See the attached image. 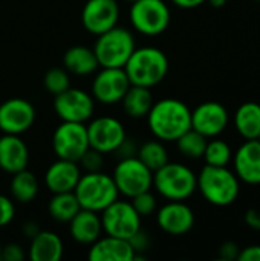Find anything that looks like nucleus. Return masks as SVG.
<instances>
[{
    "label": "nucleus",
    "instance_id": "obj_1",
    "mask_svg": "<svg viewBox=\"0 0 260 261\" xmlns=\"http://www.w3.org/2000/svg\"><path fill=\"white\" fill-rule=\"evenodd\" d=\"M147 122L156 139L172 142L192 128V110L179 99H159L150 107Z\"/></svg>",
    "mask_w": 260,
    "mask_h": 261
},
{
    "label": "nucleus",
    "instance_id": "obj_2",
    "mask_svg": "<svg viewBox=\"0 0 260 261\" xmlns=\"http://www.w3.org/2000/svg\"><path fill=\"white\" fill-rule=\"evenodd\" d=\"M123 69L132 86L150 89L166 78L169 72V60L158 47H135Z\"/></svg>",
    "mask_w": 260,
    "mask_h": 261
},
{
    "label": "nucleus",
    "instance_id": "obj_3",
    "mask_svg": "<svg viewBox=\"0 0 260 261\" xmlns=\"http://www.w3.org/2000/svg\"><path fill=\"white\" fill-rule=\"evenodd\" d=\"M234 171L227 167L205 165L198 176V190L215 206H228L236 202L241 185Z\"/></svg>",
    "mask_w": 260,
    "mask_h": 261
},
{
    "label": "nucleus",
    "instance_id": "obj_4",
    "mask_svg": "<svg viewBox=\"0 0 260 261\" xmlns=\"http://www.w3.org/2000/svg\"><path fill=\"white\" fill-rule=\"evenodd\" d=\"M74 193L83 210L95 213H101L120 196L112 176L101 171L81 174Z\"/></svg>",
    "mask_w": 260,
    "mask_h": 261
},
{
    "label": "nucleus",
    "instance_id": "obj_5",
    "mask_svg": "<svg viewBox=\"0 0 260 261\" xmlns=\"http://www.w3.org/2000/svg\"><path fill=\"white\" fill-rule=\"evenodd\" d=\"M152 185L167 200H187L198 190V176L182 164L167 162L153 173Z\"/></svg>",
    "mask_w": 260,
    "mask_h": 261
},
{
    "label": "nucleus",
    "instance_id": "obj_6",
    "mask_svg": "<svg viewBox=\"0 0 260 261\" xmlns=\"http://www.w3.org/2000/svg\"><path fill=\"white\" fill-rule=\"evenodd\" d=\"M135 47L132 32L126 28L113 26L98 35L93 52L101 67H124Z\"/></svg>",
    "mask_w": 260,
    "mask_h": 261
},
{
    "label": "nucleus",
    "instance_id": "obj_7",
    "mask_svg": "<svg viewBox=\"0 0 260 261\" xmlns=\"http://www.w3.org/2000/svg\"><path fill=\"white\" fill-rule=\"evenodd\" d=\"M129 18L139 34L156 37L170 24V8L164 0H136L132 3Z\"/></svg>",
    "mask_w": 260,
    "mask_h": 261
},
{
    "label": "nucleus",
    "instance_id": "obj_8",
    "mask_svg": "<svg viewBox=\"0 0 260 261\" xmlns=\"http://www.w3.org/2000/svg\"><path fill=\"white\" fill-rule=\"evenodd\" d=\"M118 193L126 197H133L152 188L153 171L149 170L136 156L121 158L112 176Z\"/></svg>",
    "mask_w": 260,
    "mask_h": 261
},
{
    "label": "nucleus",
    "instance_id": "obj_9",
    "mask_svg": "<svg viewBox=\"0 0 260 261\" xmlns=\"http://www.w3.org/2000/svg\"><path fill=\"white\" fill-rule=\"evenodd\" d=\"M100 214L103 231L107 236L129 240L141 229V216L135 211L130 202L116 199Z\"/></svg>",
    "mask_w": 260,
    "mask_h": 261
},
{
    "label": "nucleus",
    "instance_id": "obj_10",
    "mask_svg": "<svg viewBox=\"0 0 260 261\" xmlns=\"http://www.w3.org/2000/svg\"><path fill=\"white\" fill-rule=\"evenodd\" d=\"M52 148L58 159L78 162L83 153L89 148L86 125L81 122L63 121L54 132Z\"/></svg>",
    "mask_w": 260,
    "mask_h": 261
},
{
    "label": "nucleus",
    "instance_id": "obj_11",
    "mask_svg": "<svg viewBox=\"0 0 260 261\" xmlns=\"http://www.w3.org/2000/svg\"><path fill=\"white\" fill-rule=\"evenodd\" d=\"M54 110L61 121L66 122H87L95 110L93 98L75 87H69L64 92L55 95L54 99Z\"/></svg>",
    "mask_w": 260,
    "mask_h": 261
},
{
    "label": "nucleus",
    "instance_id": "obj_12",
    "mask_svg": "<svg viewBox=\"0 0 260 261\" xmlns=\"http://www.w3.org/2000/svg\"><path fill=\"white\" fill-rule=\"evenodd\" d=\"M86 128L89 147L103 154L116 151L127 139L124 125L121 124V121L112 116H100L97 119H92L89 125H86Z\"/></svg>",
    "mask_w": 260,
    "mask_h": 261
},
{
    "label": "nucleus",
    "instance_id": "obj_13",
    "mask_svg": "<svg viewBox=\"0 0 260 261\" xmlns=\"http://www.w3.org/2000/svg\"><path fill=\"white\" fill-rule=\"evenodd\" d=\"M130 81L123 67H101L92 83L93 98L106 106L121 102L130 87Z\"/></svg>",
    "mask_w": 260,
    "mask_h": 261
},
{
    "label": "nucleus",
    "instance_id": "obj_14",
    "mask_svg": "<svg viewBox=\"0 0 260 261\" xmlns=\"http://www.w3.org/2000/svg\"><path fill=\"white\" fill-rule=\"evenodd\" d=\"M35 121V109L25 98H11L0 104V132L5 135H21Z\"/></svg>",
    "mask_w": 260,
    "mask_h": 261
},
{
    "label": "nucleus",
    "instance_id": "obj_15",
    "mask_svg": "<svg viewBox=\"0 0 260 261\" xmlns=\"http://www.w3.org/2000/svg\"><path fill=\"white\" fill-rule=\"evenodd\" d=\"M118 17L120 6L116 0H87L81 11V23L93 35H100L116 26Z\"/></svg>",
    "mask_w": 260,
    "mask_h": 261
},
{
    "label": "nucleus",
    "instance_id": "obj_16",
    "mask_svg": "<svg viewBox=\"0 0 260 261\" xmlns=\"http://www.w3.org/2000/svg\"><path fill=\"white\" fill-rule=\"evenodd\" d=\"M228 125L227 109L216 101H207L199 104L192 112V128L208 138L219 136Z\"/></svg>",
    "mask_w": 260,
    "mask_h": 261
},
{
    "label": "nucleus",
    "instance_id": "obj_17",
    "mask_svg": "<svg viewBox=\"0 0 260 261\" xmlns=\"http://www.w3.org/2000/svg\"><path fill=\"white\" fill-rule=\"evenodd\" d=\"M158 226L170 236H184L195 226V213L184 200H170L156 213Z\"/></svg>",
    "mask_w": 260,
    "mask_h": 261
},
{
    "label": "nucleus",
    "instance_id": "obj_18",
    "mask_svg": "<svg viewBox=\"0 0 260 261\" xmlns=\"http://www.w3.org/2000/svg\"><path fill=\"white\" fill-rule=\"evenodd\" d=\"M234 174L248 185H260V142L245 141L233 156Z\"/></svg>",
    "mask_w": 260,
    "mask_h": 261
},
{
    "label": "nucleus",
    "instance_id": "obj_19",
    "mask_svg": "<svg viewBox=\"0 0 260 261\" xmlns=\"http://www.w3.org/2000/svg\"><path fill=\"white\" fill-rule=\"evenodd\" d=\"M81 177V168L77 162L57 159L44 173V185L54 193L74 191Z\"/></svg>",
    "mask_w": 260,
    "mask_h": 261
},
{
    "label": "nucleus",
    "instance_id": "obj_20",
    "mask_svg": "<svg viewBox=\"0 0 260 261\" xmlns=\"http://www.w3.org/2000/svg\"><path fill=\"white\" fill-rule=\"evenodd\" d=\"M29 150L18 135H3L0 138V168L14 174L28 167Z\"/></svg>",
    "mask_w": 260,
    "mask_h": 261
},
{
    "label": "nucleus",
    "instance_id": "obj_21",
    "mask_svg": "<svg viewBox=\"0 0 260 261\" xmlns=\"http://www.w3.org/2000/svg\"><path fill=\"white\" fill-rule=\"evenodd\" d=\"M87 258L90 261H133L135 251L129 240L107 236L90 245Z\"/></svg>",
    "mask_w": 260,
    "mask_h": 261
},
{
    "label": "nucleus",
    "instance_id": "obj_22",
    "mask_svg": "<svg viewBox=\"0 0 260 261\" xmlns=\"http://www.w3.org/2000/svg\"><path fill=\"white\" fill-rule=\"evenodd\" d=\"M69 232H70V237L77 243L92 245L101 237V232H103L100 214L95 211L81 208L69 222Z\"/></svg>",
    "mask_w": 260,
    "mask_h": 261
},
{
    "label": "nucleus",
    "instance_id": "obj_23",
    "mask_svg": "<svg viewBox=\"0 0 260 261\" xmlns=\"http://www.w3.org/2000/svg\"><path fill=\"white\" fill-rule=\"evenodd\" d=\"M63 257V242L52 231H41L31 239L29 258L32 261H58Z\"/></svg>",
    "mask_w": 260,
    "mask_h": 261
},
{
    "label": "nucleus",
    "instance_id": "obj_24",
    "mask_svg": "<svg viewBox=\"0 0 260 261\" xmlns=\"http://www.w3.org/2000/svg\"><path fill=\"white\" fill-rule=\"evenodd\" d=\"M63 64L67 72L78 76L90 75L100 67L93 49H89L86 46L69 47L63 55Z\"/></svg>",
    "mask_w": 260,
    "mask_h": 261
},
{
    "label": "nucleus",
    "instance_id": "obj_25",
    "mask_svg": "<svg viewBox=\"0 0 260 261\" xmlns=\"http://www.w3.org/2000/svg\"><path fill=\"white\" fill-rule=\"evenodd\" d=\"M234 127L238 133L245 139H257L260 135V104L244 102L234 113Z\"/></svg>",
    "mask_w": 260,
    "mask_h": 261
},
{
    "label": "nucleus",
    "instance_id": "obj_26",
    "mask_svg": "<svg viewBox=\"0 0 260 261\" xmlns=\"http://www.w3.org/2000/svg\"><path fill=\"white\" fill-rule=\"evenodd\" d=\"M123 109L130 118H144L147 116L150 107L153 106V96L149 87L130 86L126 95L121 99Z\"/></svg>",
    "mask_w": 260,
    "mask_h": 261
},
{
    "label": "nucleus",
    "instance_id": "obj_27",
    "mask_svg": "<svg viewBox=\"0 0 260 261\" xmlns=\"http://www.w3.org/2000/svg\"><path fill=\"white\" fill-rule=\"evenodd\" d=\"M81 210L80 202L74 191L69 193H54L52 199L48 203L49 216L60 223H69L74 216Z\"/></svg>",
    "mask_w": 260,
    "mask_h": 261
},
{
    "label": "nucleus",
    "instance_id": "obj_28",
    "mask_svg": "<svg viewBox=\"0 0 260 261\" xmlns=\"http://www.w3.org/2000/svg\"><path fill=\"white\" fill-rule=\"evenodd\" d=\"M11 196L18 203H29L38 194V180L34 173L29 170H21L12 174L11 185H9Z\"/></svg>",
    "mask_w": 260,
    "mask_h": 261
},
{
    "label": "nucleus",
    "instance_id": "obj_29",
    "mask_svg": "<svg viewBox=\"0 0 260 261\" xmlns=\"http://www.w3.org/2000/svg\"><path fill=\"white\" fill-rule=\"evenodd\" d=\"M136 158L153 173L156 170H159L161 167H164L169 162V154L166 147L162 145L161 141H147L144 142L138 151H136Z\"/></svg>",
    "mask_w": 260,
    "mask_h": 261
},
{
    "label": "nucleus",
    "instance_id": "obj_30",
    "mask_svg": "<svg viewBox=\"0 0 260 261\" xmlns=\"http://www.w3.org/2000/svg\"><path fill=\"white\" fill-rule=\"evenodd\" d=\"M175 142L178 144V150L181 151V154H184L185 158H190V159L202 158L205 147H207V138L193 128L187 130Z\"/></svg>",
    "mask_w": 260,
    "mask_h": 261
},
{
    "label": "nucleus",
    "instance_id": "obj_31",
    "mask_svg": "<svg viewBox=\"0 0 260 261\" xmlns=\"http://www.w3.org/2000/svg\"><path fill=\"white\" fill-rule=\"evenodd\" d=\"M205 165H213V167H227L228 162L233 158L231 147L222 141V139H213L207 141V147L204 151Z\"/></svg>",
    "mask_w": 260,
    "mask_h": 261
},
{
    "label": "nucleus",
    "instance_id": "obj_32",
    "mask_svg": "<svg viewBox=\"0 0 260 261\" xmlns=\"http://www.w3.org/2000/svg\"><path fill=\"white\" fill-rule=\"evenodd\" d=\"M43 83H44V89L55 96V95H58V93H61L70 87L69 72L66 69H61V67L49 69L44 75Z\"/></svg>",
    "mask_w": 260,
    "mask_h": 261
},
{
    "label": "nucleus",
    "instance_id": "obj_33",
    "mask_svg": "<svg viewBox=\"0 0 260 261\" xmlns=\"http://www.w3.org/2000/svg\"><path fill=\"white\" fill-rule=\"evenodd\" d=\"M130 203L135 208V211L141 216V219L152 216L156 211V197L150 193V190L130 197Z\"/></svg>",
    "mask_w": 260,
    "mask_h": 261
},
{
    "label": "nucleus",
    "instance_id": "obj_34",
    "mask_svg": "<svg viewBox=\"0 0 260 261\" xmlns=\"http://www.w3.org/2000/svg\"><path fill=\"white\" fill-rule=\"evenodd\" d=\"M80 167L86 171V173H97V171H101V167H103V153L93 150V148H87L83 156L78 159Z\"/></svg>",
    "mask_w": 260,
    "mask_h": 261
},
{
    "label": "nucleus",
    "instance_id": "obj_35",
    "mask_svg": "<svg viewBox=\"0 0 260 261\" xmlns=\"http://www.w3.org/2000/svg\"><path fill=\"white\" fill-rule=\"evenodd\" d=\"M14 216H15L14 202L9 197L0 194V228L9 225L12 222Z\"/></svg>",
    "mask_w": 260,
    "mask_h": 261
},
{
    "label": "nucleus",
    "instance_id": "obj_36",
    "mask_svg": "<svg viewBox=\"0 0 260 261\" xmlns=\"http://www.w3.org/2000/svg\"><path fill=\"white\" fill-rule=\"evenodd\" d=\"M23 258H25V252H23V248L18 243H8V245L2 246L0 260L21 261Z\"/></svg>",
    "mask_w": 260,
    "mask_h": 261
},
{
    "label": "nucleus",
    "instance_id": "obj_37",
    "mask_svg": "<svg viewBox=\"0 0 260 261\" xmlns=\"http://www.w3.org/2000/svg\"><path fill=\"white\" fill-rule=\"evenodd\" d=\"M129 243H130L132 249L135 251V255H138L139 252L147 251L150 240H149V236H147L143 229H139L136 234H133V236L129 239Z\"/></svg>",
    "mask_w": 260,
    "mask_h": 261
},
{
    "label": "nucleus",
    "instance_id": "obj_38",
    "mask_svg": "<svg viewBox=\"0 0 260 261\" xmlns=\"http://www.w3.org/2000/svg\"><path fill=\"white\" fill-rule=\"evenodd\" d=\"M239 252H241V249L234 242H225L219 248V258L224 261L238 260Z\"/></svg>",
    "mask_w": 260,
    "mask_h": 261
},
{
    "label": "nucleus",
    "instance_id": "obj_39",
    "mask_svg": "<svg viewBox=\"0 0 260 261\" xmlns=\"http://www.w3.org/2000/svg\"><path fill=\"white\" fill-rule=\"evenodd\" d=\"M239 261H260V245H250L247 248H244L239 255Z\"/></svg>",
    "mask_w": 260,
    "mask_h": 261
},
{
    "label": "nucleus",
    "instance_id": "obj_40",
    "mask_svg": "<svg viewBox=\"0 0 260 261\" xmlns=\"http://www.w3.org/2000/svg\"><path fill=\"white\" fill-rule=\"evenodd\" d=\"M245 223L248 225V228L260 231V210L257 208H251L245 213Z\"/></svg>",
    "mask_w": 260,
    "mask_h": 261
},
{
    "label": "nucleus",
    "instance_id": "obj_41",
    "mask_svg": "<svg viewBox=\"0 0 260 261\" xmlns=\"http://www.w3.org/2000/svg\"><path fill=\"white\" fill-rule=\"evenodd\" d=\"M207 0H172V3L182 9H195L201 5H204Z\"/></svg>",
    "mask_w": 260,
    "mask_h": 261
},
{
    "label": "nucleus",
    "instance_id": "obj_42",
    "mask_svg": "<svg viewBox=\"0 0 260 261\" xmlns=\"http://www.w3.org/2000/svg\"><path fill=\"white\" fill-rule=\"evenodd\" d=\"M21 231H23V234H25L28 239H32V237H35V236L40 232V228H38V223L29 220V222H25V223H23Z\"/></svg>",
    "mask_w": 260,
    "mask_h": 261
},
{
    "label": "nucleus",
    "instance_id": "obj_43",
    "mask_svg": "<svg viewBox=\"0 0 260 261\" xmlns=\"http://www.w3.org/2000/svg\"><path fill=\"white\" fill-rule=\"evenodd\" d=\"M227 2L228 0H207V3H210V6H213V8H222L227 5Z\"/></svg>",
    "mask_w": 260,
    "mask_h": 261
},
{
    "label": "nucleus",
    "instance_id": "obj_44",
    "mask_svg": "<svg viewBox=\"0 0 260 261\" xmlns=\"http://www.w3.org/2000/svg\"><path fill=\"white\" fill-rule=\"evenodd\" d=\"M127 2H130V3H133V2H136V0H127Z\"/></svg>",
    "mask_w": 260,
    "mask_h": 261
},
{
    "label": "nucleus",
    "instance_id": "obj_45",
    "mask_svg": "<svg viewBox=\"0 0 260 261\" xmlns=\"http://www.w3.org/2000/svg\"><path fill=\"white\" fill-rule=\"evenodd\" d=\"M0 252H2V242H0Z\"/></svg>",
    "mask_w": 260,
    "mask_h": 261
},
{
    "label": "nucleus",
    "instance_id": "obj_46",
    "mask_svg": "<svg viewBox=\"0 0 260 261\" xmlns=\"http://www.w3.org/2000/svg\"><path fill=\"white\" fill-rule=\"evenodd\" d=\"M257 141H259V142H260V135H259V138H257Z\"/></svg>",
    "mask_w": 260,
    "mask_h": 261
},
{
    "label": "nucleus",
    "instance_id": "obj_47",
    "mask_svg": "<svg viewBox=\"0 0 260 261\" xmlns=\"http://www.w3.org/2000/svg\"><path fill=\"white\" fill-rule=\"evenodd\" d=\"M257 2H260V0H257Z\"/></svg>",
    "mask_w": 260,
    "mask_h": 261
}]
</instances>
